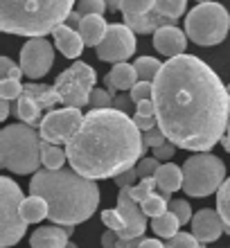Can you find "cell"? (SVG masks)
I'll return each mask as SVG.
<instances>
[{"label":"cell","mask_w":230,"mask_h":248,"mask_svg":"<svg viewBox=\"0 0 230 248\" xmlns=\"http://www.w3.org/2000/svg\"><path fill=\"white\" fill-rule=\"evenodd\" d=\"M66 248H77V246H75V244H73V242H70V244H68V246H66Z\"/></svg>","instance_id":"cell-56"},{"label":"cell","mask_w":230,"mask_h":248,"mask_svg":"<svg viewBox=\"0 0 230 248\" xmlns=\"http://www.w3.org/2000/svg\"><path fill=\"white\" fill-rule=\"evenodd\" d=\"M158 14H163L165 18H169L176 23L181 16L187 9V0H156V7H153Z\"/></svg>","instance_id":"cell-29"},{"label":"cell","mask_w":230,"mask_h":248,"mask_svg":"<svg viewBox=\"0 0 230 248\" xmlns=\"http://www.w3.org/2000/svg\"><path fill=\"white\" fill-rule=\"evenodd\" d=\"M97 75L86 61H77L61 72L54 81V91L59 95V104L84 108L91 104V93L95 91Z\"/></svg>","instance_id":"cell-9"},{"label":"cell","mask_w":230,"mask_h":248,"mask_svg":"<svg viewBox=\"0 0 230 248\" xmlns=\"http://www.w3.org/2000/svg\"><path fill=\"white\" fill-rule=\"evenodd\" d=\"M221 232H226V226L217 210L203 208L192 217V235L197 237L199 242H203V244L217 242L219 237H221Z\"/></svg>","instance_id":"cell-14"},{"label":"cell","mask_w":230,"mask_h":248,"mask_svg":"<svg viewBox=\"0 0 230 248\" xmlns=\"http://www.w3.org/2000/svg\"><path fill=\"white\" fill-rule=\"evenodd\" d=\"M156 7V0H122V14H147Z\"/></svg>","instance_id":"cell-37"},{"label":"cell","mask_w":230,"mask_h":248,"mask_svg":"<svg viewBox=\"0 0 230 248\" xmlns=\"http://www.w3.org/2000/svg\"><path fill=\"white\" fill-rule=\"evenodd\" d=\"M165 248H205L203 242H199L192 232H178L176 237L167 239Z\"/></svg>","instance_id":"cell-32"},{"label":"cell","mask_w":230,"mask_h":248,"mask_svg":"<svg viewBox=\"0 0 230 248\" xmlns=\"http://www.w3.org/2000/svg\"><path fill=\"white\" fill-rule=\"evenodd\" d=\"M106 32H108V25H106L104 16H99V14L84 16L81 23H79V34H81V39H84L86 46L97 47L99 43H102V39L106 36Z\"/></svg>","instance_id":"cell-21"},{"label":"cell","mask_w":230,"mask_h":248,"mask_svg":"<svg viewBox=\"0 0 230 248\" xmlns=\"http://www.w3.org/2000/svg\"><path fill=\"white\" fill-rule=\"evenodd\" d=\"M106 7H108V12H122V0H106Z\"/></svg>","instance_id":"cell-53"},{"label":"cell","mask_w":230,"mask_h":248,"mask_svg":"<svg viewBox=\"0 0 230 248\" xmlns=\"http://www.w3.org/2000/svg\"><path fill=\"white\" fill-rule=\"evenodd\" d=\"M52 36H54V46H57V50H59L66 59H77V57H81L86 43H84V39H81L79 30L68 27L66 23H63V25L54 27Z\"/></svg>","instance_id":"cell-17"},{"label":"cell","mask_w":230,"mask_h":248,"mask_svg":"<svg viewBox=\"0 0 230 248\" xmlns=\"http://www.w3.org/2000/svg\"><path fill=\"white\" fill-rule=\"evenodd\" d=\"M14 115H16L20 122L30 124V126H36V124H41V120H43V108H41V104L34 97H30V95L23 93V95L16 99V104H14Z\"/></svg>","instance_id":"cell-22"},{"label":"cell","mask_w":230,"mask_h":248,"mask_svg":"<svg viewBox=\"0 0 230 248\" xmlns=\"http://www.w3.org/2000/svg\"><path fill=\"white\" fill-rule=\"evenodd\" d=\"M140 248H165V244L160 239H145L140 244Z\"/></svg>","instance_id":"cell-52"},{"label":"cell","mask_w":230,"mask_h":248,"mask_svg":"<svg viewBox=\"0 0 230 248\" xmlns=\"http://www.w3.org/2000/svg\"><path fill=\"white\" fill-rule=\"evenodd\" d=\"M41 133L25 122L9 124L0 131V165L12 174H36L41 163Z\"/></svg>","instance_id":"cell-5"},{"label":"cell","mask_w":230,"mask_h":248,"mask_svg":"<svg viewBox=\"0 0 230 248\" xmlns=\"http://www.w3.org/2000/svg\"><path fill=\"white\" fill-rule=\"evenodd\" d=\"M230 32V14L219 2L197 5L185 18V34L201 47L219 46Z\"/></svg>","instance_id":"cell-6"},{"label":"cell","mask_w":230,"mask_h":248,"mask_svg":"<svg viewBox=\"0 0 230 248\" xmlns=\"http://www.w3.org/2000/svg\"><path fill=\"white\" fill-rule=\"evenodd\" d=\"M20 210H23V219H25L27 223H39L50 217V205H47V201L43 196H36V194L27 196L25 201H23V208Z\"/></svg>","instance_id":"cell-23"},{"label":"cell","mask_w":230,"mask_h":248,"mask_svg":"<svg viewBox=\"0 0 230 248\" xmlns=\"http://www.w3.org/2000/svg\"><path fill=\"white\" fill-rule=\"evenodd\" d=\"M41 163L46 170H63V165L68 163V151L59 144L52 142H41Z\"/></svg>","instance_id":"cell-24"},{"label":"cell","mask_w":230,"mask_h":248,"mask_svg":"<svg viewBox=\"0 0 230 248\" xmlns=\"http://www.w3.org/2000/svg\"><path fill=\"white\" fill-rule=\"evenodd\" d=\"M138 70L133 63H115L111 68V72L104 77V84H106V91L115 95V91H131L133 86L138 84Z\"/></svg>","instance_id":"cell-18"},{"label":"cell","mask_w":230,"mask_h":248,"mask_svg":"<svg viewBox=\"0 0 230 248\" xmlns=\"http://www.w3.org/2000/svg\"><path fill=\"white\" fill-rule=\"evenodd\" d=\"M75 9H77L81 16H91V14L104 16V12L108 9V7H106V0H79Z\"/></svg>","instance_id":"cell-35"},{"label":"cell","mask_w":230,"mask_h":248,"mask_svg":"<svg viewBox=\"0 0 230 248\" xmlns=\"http://www.w3.org/2000/svg\"><path fill=\"white\" fill-rule=\"evenodd\" d=\"M217 212L221 215L226 232L230 235V178H226V183L217 192Z\"/></svg>","instance_id":"cell-30"},{"label":"cell","mask_w":230,"mask_h":248,"mask_svg":"<svg viewBox=\"0 0 230 248\" xmlns=\"http://www.w3.org/2000/svg\"><path fill=\"white\" fill-rule=\"evenodd\" d=\"M9 113H12V108H9V99H0V120H7L9 118Z\"/></svg>","instance_id":"cell-51"},{"label":"cell","mask_w":230,"mask_h":248,"mask_svg":"<svg viewBox=\"0 0 230 248\" xmlns=\"http://www.w3.org/2000/svg\"><path fill=\"white\" fill-rule=\"evenodd\" d=\"M102 223H104L108 230H115L118 235L124 230V219H122V215L118 212V208L115 210H104V212H102Z\"/></svg>","instance_id":"cell-38"},{"label":"cell","mask_w":230,"mask_h":248,"mask_svg":"<svg viewBox=\"0 0 230 248\" xmlns=\"http://www.w3.org/2000/svg\"><path fill=\"white\" fill-rule=\"evenodd\" d=\"M131 102H133L131 97H126V95H120V97L113 99V108H118V111H126Z\"/></svg>","instance_id":"cell-49"},{"label":"cell","mask_w":230,"mask_h":248,"mask_svg":"<svg viewBox=\"0 0 230 248\" xmlns=\"http://www.w3.org/2000/svg\"><path fill=\"white\" fill-rule=\"evenodd\" d=\"M142 140H145L147 149H156V147H160V144L167 142V136L163 133V129H160V126H156V129L145 131V133H142Z\"/></svg>","instance_id":"cell-40"},{"label":"cell","mask_w":230,"mask_h":248,"mask_svg":"<svg viewBox=\"0 0 230 248\" xmlns=\"http://www.w3.org/2000/svg\"><path fill=\"white\" fill-rule=\"evenodd\" d=\"M118 212L124 219V230L120 232L122 239H133V237H145L147 219L140 203L131 196V187H122L118 194Z\"/></svg>","instance_id":"cell-13"},{"label":"cell","mask_w":230,"mask_h":248,"mask_svg":"<svg viewBox=\"0 0 230 248\" xmlns=\"http://www.w3.org/2000/svg\"><path fill=\"white\" fill-rule=\"evenodd\" d=\"M169 212H174V215L178 217L181 226H183V223H192V217H194V212H192V208H190V203L181 201V199H171V201H169Z\"/></svg>","instance_id":"cell-34"},{"label":"cell","mask_w":230,"mask_h":248,"mask_svg":"<svg viewBox=\"0 0 230 248\" xmlns=\"http://www.w3.org/2000/svg\"><path fill=\"white\" fill-rule=\"evenodd\" d=\"M158 167H160V160H158V158H142V160L136 165V170H138L140 178H152V176H156Z\"/></svg>","instance_id":"cell-41"},{"label":"cell","mask_w":230,"mask_h":248,"mask_svg":"<svg viewBox=\"0 0 230 248\" xmlns=\"http://www.w3.org/2000/svg\"><path fill=\"white\" fill-rule=\"evenodd\" d=\"M136 32L126 23H113L108 25V32L102 39L95 50H97V57L102 61H108V63H122L129 57H133L136 52Z\"/></svg>","instance_id":"cell-11"},{"label":"cell","mask_w":230,"mask_h":248,"mask_svg":"<svg viewBox=\"0 0 230 248\" xmlns=\"http://www.w3.org/2000/svg\"><path fill=\"white\" fill-rule=\"evenodd\" d=\"M226 183V165L215 154L201 151L183 163V192L194 199H203Z\"/></svg>","instance_id":"cell-7"},{"label":"cell","mask_w":230,"mask_h":248,"mask_svg":"<svg viewBox=\"0 0 230 248\" xmlns=\"http://www.w3.org/2000/svg\"><path fill=\"white\" fill-rule=\"evenodd\" d=\"M174 154H176V144L174 142H167L160 144V147H156L153 149V158H158V160H163V163H169L171 158H174Z\"/></svg>","instance_id":"cell-44"},{"label":"cell","mask_w":230,"mask_h":248,"mask_svg":"<svg viewBox=\"0 0 230 248\" xmlns=\"http://www.w3.org/2000/svg\"><path fill=\"white\" fill-rule=\"evenodd\" d=\"M133 122H136V126H138L142 133L149 129H156L158 126V120L156 118H145V115H133Z\"/></svg>","instance_id":"cell-46"},{"label":"cell","mask_w":230,"mask_h":248,"mask_svg":"<svg viewBox=\"0 0 230 248\" xmlns=\"http://www.w3.org/2000/svg\"><path fill=\"white\" fill-rule=\"evenodd\" d=\"M129 97L133 99V104L145 102V99H153V81H138L129 91Z\"/></svg>","instance_id":"cell-36"},{"label":"cell","mask_w":230,"mask_h":248,"mask_svg":"<svg viewBox=\"0 0 230 248\" xmlns=\"http://www.w3.org/2000/svg\"><path fill=\"white\" fill-rule=\"evenodd\" d=\"M156 120L169 142L187 151H210L230 122V93L210 65L194 54L165 61L153 79Z\"/></svg>","instance_id":"cell-1"},{"label":"cell","mask_w":230,"mask_h":248,"mask_svg":"<svg viewBox=\"0 0 230 248\" xmlns=\"http://www.w3.org/2000/svg\"><path fill=\"white\" fill-rule=\"evenodd\" d=\"M153 178H156V185L160 189V194H165V199L171 201V194L183 187V167H178L174 163H163L158 167Z\"/></svg>","instance_id":"cell-20"},{"label":"cell","mask_w":230,"mask_h":248,"mask_svg":"<svg viewBox=\"0 0 230 248\" xmlns=\"http://www.w3.org/2000/svg\"><path fill=\"white\" fill-rule=\"evenodd\" d=\"M81 18H84V16H81L77 9H73V12H70V16H68V20H66V25H68V27H75V30H79V23H81Z\"/></svg>","instance_id":"cell-50"},{"label":"cell","mask_w":230,"mask_h":248,"mask_svg":"<svg viewBox=\"0 0 230 248\" xmlns=\"http://www.w3.org/2000/svg\"><path fill=\"white\" fill-rule=\"evenodd\" d=\"M152 230L156 232L158 237H163V239H171V237L178 235V230H181V221H178V217L174 212H165L163 217H156L152 221Z\"/></svg>","instance_id":"cell-26"},{"label":"cell","mask_w":230,"mask_h":248,"mask_svg":"<svg viewBox=\"0 0 230 248\" xmlns=\"http://www.w3.org/2000/svg\"><path fill=\"white\" fill-rule=\"evenodd\" d=\"M221 142H224L226 151L230 154V122H228V129H226V136H224V140H221Z\"/></svg>","instance_id":"cell-54"},{"label":"cell","mask_w":230,"mask_h":248,"mask_svg":"<svg viewBox=\"0 0 230 248\" xmlns=\"http://www.w3.org/2000/svg\"><path fill=\"white\" fill-rule=\"evenodd\" d=\"M30 194L43 196L50 205V221L79 226L91 219L99 205V187L92 178L70 170H39L30 181Z\"/></svg>","instance_id":"cell-3"},{"label":"cell","mask_w":230,"mask_h":248,"mask_svg":"<svg viewBox=\"0 0 230 248\" xmlns=\"http://www.w3.org/2000/svg\"><path fill=\"white\" fill-rule=\"evenodd\" d=\"M158 189V185H156V178H140V183L138 185H133L131 187V196L136 199L138 203H142L147 199L149 194H153Z\"/></svg>","instance_id":"cell-33"},{"label":"cell","mask_w":230,"mask_h":248,"mask_svg":"<svg viewBox=\"0 0 230 248\" xmlns=\"http://www.w3.org/2000/svg\"><path fill=\"white\" fill-rule=\"evenodd\" d=\"M136 115H145V118H156V104L153 99H145L136 104Z\"/></svg>","instance_id":"cell-45"},{"label":"cell","mask_w":230,"mask_h":248,"mask_svg":"<svg viewBox=\"0 0 230 248\" xmlns=\"http://www.w3.org/2000/svg\"><path fill=\"white\" fill-rule=\"evenodd\" d=\"M25 93V86L20 84V79H2L0 81V97L2 99H9V102H16Z\"/></svg>","instance_id":"cell-31"},{"label":"cell","mask_w":230,"mask_h":248,"mask_svg":"<svg viewBox=\"0 0 230 248\" xmlns=\"http://www.w3.org/2000/svg\"><path fill=\"white\" fill-rule=\"evenodd\" d=\"M153 47H156V52H160L167 59L181 57V54H185V47H187V34L181 32L176 25H165L153 32Z\"/></svg>","instance_id":"cell-15"},{"label":"cell","mask_w":230,"mask_h":248,"mask_svg":"<svg viewBox=\"0 0 230 248\" xmlns=\"http://www.w3.org/2000/svg\"><path fill=\"white\" fill-rule=\"evenodd\" d=\"M145 242V237H133V239H118V248H140V244Z\"/></svg>","instance_id":"cell-48"},{"label":"cell","mask_w":230,"mask_h":248,"mask_svg":"<svg viewBox=\"0 0 230 248\" xmlns=\"http://www.w3.org/2000/svg\"><path fill=\"white\" fill-rule=\"evenodd\" d=\"M118 239H120V235L115 232V230L106 228V232L102 235V246L104 248H118Z\"/></svg>","instance_id":"cell-47"},{"label":"cell","mask_w":230,"mask_h":248,"mask_svg":"<svg viewBox=\"0 0 230 248\" xmlns=\"http://www.w3.org/2000/svg\"><path fill=\"white\" fill-rule=\"evenodd\" d=\"M113 95L106 88H95L91 93V108H113Z\"/></svg>","instance_id":"cell-39"},{"label":"cell","mask_w":230,"mask_h":248,"mask_svg":"<svg viewBox=\"0 0 230 248\" xmlns=\"http://www.w3.org/2000/svg\"><path fill=\"white\" fill-rule=\"evenodd\" d=\"M124 23L136 34H153L156 30H160L165 25H174V20L165 18L163 14H158L156 9L147 14H124Z\"/></svg>","instance_id":"cell-19"},{"label":"cell","mask_w":230,"mask_h":248,"mask_svg":"<svg viewBox=\"0 0 230 248\" xmlns=\"http://www.w3.org/2000/svg\"><path fill=\"white\" fill-rule=\"evenodd\" d=\"M75 0H0V27L16 36H46L63 25Z\"/></svg>","instance_id":"cell-4"},{"label":"cell","mask_w":230,"mask_h":248,"mask_svg":"<svg viewBox=\"0 0 230 248\" xmlns=\"http://www.w3.org/2000/svg\"><path fill=\"white\" fill-rule=\"evenodd\" d=\"M0 75H2V79H20L23 77V68L14 63L9 57H2L0 59Z\"/></svg>","instance_id":"cell-42"},{"label":"cell","mask_w":230,"mask_h":248,"mask_svg":"<svg viewBox=\"0 0 230 248\" xmlns=\"http://www.w3.org/2000/svg\"><path fill=\"white\" fill-rule=\"evenodd\" d=\"M228 93H230V84H228Z\"/></svg>","instance_id":"cell-57"},{"label":"cell","mask_w":230,"mask_h":248,"mask_svg":"<svg viewBox=\"0 0 230 248\" xmlns=\"http://www.w3.org/2000/svg\"><path fill=\"white\" fill-rule=\"evenodd\" d=\"M81 122H84L81 108H75V106H63V108H57V111H47L39 124L41 140L52 144H68L70 138L79 131Z\"/></svg>","instance_id":"cell-10"},{"label":"cell","mask_w":230,"mask_h":248,"mask_svg":"<svg viewBox=\"0 0 230 248\" xmlns=\"http://www.w3.org/2000/svg\"><path fill=\"white\" fill-rule=\"evenodd\" d=\"M68 163L81 176L115 178L145 158L142 131L133 118L118 108H92L66 144Z\"/></svg>","instance_id":"cell-2"},{"label":"cell","mask_w":230,"mask_h":248,"mask_svg":"<svg viewBox=\"0 0 230 248\" xmlns=\"http://www.w3.org/2000/svg\"><path fill=\"white\" fill-rule=\"evenodd\" d=\"M25 95L36 99L43 111H46V108H54V104H59V95L54 91V86H46V84L32 81V84L25 86Z\"/></svg>","instance_id":"cell-25"},{"label":"cell","mask_w":230,"mask_h":248,"mask_svg":"<svg viewBox=\"0 0 230 248\" xmlns=\"http://www.w3.org/2000/svg\"><path fill=\"white\" fill-rule=\"evenodd\" d=\"M136 70H138V79L140 81H153L158 77V72L163 68V63L156 57H138L136 59Z\"/></svg>","instance_id":"cell-28"},{"label":"cell","mask_w":230,"mask_h":248,"mask_svg":"<svg viewBox=\"0 0 230 248\" xmlns=\"http://www.w3.org/2000/svg\"><path fill=\"white\" fill-rule=\"evenodd\" d=\"M75 226H63L59 228L57 223L52 226H43V228H36L30 237V246L32 248H66L70 244L68 237L73 235Z\"/></svg>","instance_id":"cell-16"},{"label":"cell","mask_w":230,"mask_h":248,"mask_svg":"<svg viewBox=\"0 0 230 248\" xmlns=\"http://www.w3.org/2000/svg\"><path fill=\"white\" fill-rule=\"evenodd\" d=\"M23 201L25 196L18 183L9 176L0 178V246L12 248L25 237L27 221L23 219Z\"/></svg>","instance_id":"cell-8"},{"label":"cell","mask_w":230,"mask_h":248,"mask_svg":"<svg viewBox=\"0 0 230 248\" xmlns=\"http://www.w3.org/2000/svg\"><path fill=\"white\" fill-rule=\"evenodd\" d=\"M205 2H215V0H197V5H205Z\"/></svg>","instance_id":"cell-55"},{"label":"cell","mask_w":230,"mask_h":248,"mask_svg":"<svg viewBox=\"0 0 230 248\" xmlns=\"http://www.w3.org/2000/svg\"><path fill=\"white\" fill-rule=\"evenodd\" d=\"M54 63V46L46 36H34L20 50V68L27 79H43Z\"/></svg>","instance_id":"cell-12"},{"label":"cell","mask_w":230,"mask_h":248,"mask_svg":"<svg viewBox=\"0 0 230 248\" xmlns=\"http://www.w3.org/2000/svg\"><path fill=\"white\" fill-rule=\"evenodd\" d=\"M140 208H142V212H145L147 217L156 219V217H163L165 212L169 210V199H165V194L153 192V194H149L145 201L140 203Z\"/></svg>","instance_id":"cell-27"},{"label":"cell","mask_w":230,"mask_h":248,"mask_svg":"<svg viewBox=\"0 0 230 248\" xmlns=\"http://www.w3.org/2000/svg\"><path fill=\"white\" fill-rule=\"evenodd\" d=\"M140 178V174H138V170L136 167H131V170H126V171H122L120 176H115L113 181H115V185H118L120 189L122 187H133V183Z\"/></svg>","instance_id":"cell-43"}]
</instances>
